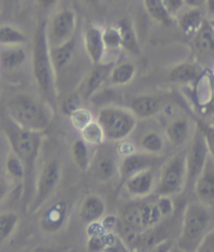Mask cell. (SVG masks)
<instances>
[{
  "mask_svg": "<svg viewBox=\"0 0 214 252\" xmlns=\"http://www.w3.org/2000/svg\"><path fill=\"white\" fill-rule=\"evenodd\" d=\"M46 30L47 22L45 20H41L34 35L32 65L36 86H37L44 101L51 104L56 101L58 89Z\"/></svg>",
  "mask_w": 214,
  "mask_h": 252,
  "instance_id": "cell-1",
  "label": "cell"
},
{
  "mask_svg": "<svg viewBox=\"0 0 214 252\" xmlns=\"http://www.w3.org/2000/svg\"><path fill=\"white\" fill-rule=\"evenodd\" d=\"M211 226V213L209 206L200 201L186 204L179 236L176 245L181 252H198L203 241L207 237Z\"/></svg>",
  "mask_w": 214,
  "mask_h": 252,
  "instance_id": "cell-2",
  "label": "cell"
},
{
  "mask_svg": "<svg viewBox=\"0 0 214 252\" xmlns=\"http://www.w3.org/2000/svg\"><path fill=\"white\" fill-rule=\"evenodd\" d=\"M51 105L29 94L13 96L7 103V114L15 124L22 128L42 132L52 119Z\"/></svg>",
  "mask_w": 214,
  "mask_h": 252,
  "instance_id": "cell-3",
  "label": "cell"
},
{
  "mask_svg": "<svg viewBox=\"0 0 214 252\" xmlns=\"http://www.w3.org/2000/svg\"><path fill=\"white\" fill-rule=\"evenodd\" d=\"M174 212L175 204L172 197L159 195L154 201L143 199L128 205L123 210L120 219L134 229L144 232L171 218Z\"/></svg>",
  "mask_w": 214,
  "mask_h": 252,
  "instance_id": "cell-4",
  "label": "cell"
},
{
  "mask_svg": "<svg viewBox=\"0 0 214 252\" xmlns=\"http://www.w3.org/2000/svg\"><path fill=\"white\" fill-rule=\"evenodd\" d=\"M4 132L11 150L21 158L25 166L26 181L24 185L28 189L41 151L42 132L22 128L11 119L5 125Z\"/></svg>",
  "mask_w": 214,
  "mask_h": 252,
  "instance_id": "cell-5",
  "label": "cell"
},
{
  "mask_svg": "<svg viewBox=\"0 0 214 252\" xmlns=\"http://www.w3.org/2000/svg\"><path fill=\"white\" fill-rule=\"evenodd\" d=\"M96 121L104 130L106 140L119 143L126 141L137 127L138 119L127 107L108 104L101 107Z\"/></svg>",
  "mask_w": 214,
  "mask_h": 252,
  "instance_id": "cell-6",
  "label": "cell"
},
{
  "mask_svg": "<svg viewBox=\"0 0 214 252\" xmlns=\"http://www.w3.org/2000/svg\"><path fill=\"white\" fill-rule=\"evenodd\" d=\"M62 179V166L56 158L48 159L38 175L34 195L28 205V212L38 213L56 193Z\"/></svg>",
  "mask_w": 214,
  "mask_h": 252,
  "instance_id": "cell-7",
  "label": "cell"
},
{
  "mask_svg": "<svg viewBox=\"0 0 214 252\" xmlns=\"http://www.w3.org/2000/svg\"><path fill=\"white\" fill-rule=\"evenodd\" d=\"M186 187L185 150L178 151L167 158L158 175L156 193L162 196H174Z\"/></svg>",
  "mask_w": 214,
  "mask_h": 252,
  "instance_id": "cell-8",
  "label": "cell"
},
{
  "mask_svg": "<svg viewBox=\"0 0 214 252\" xmlns=\"http://www.w3.org/2000/svg\"><path fill=\"white\" fill-rule=\"evenodd\" d=\"M210 157V151L204 133L198 124H194V130L185 149L186 158V187L185 189H193L194 183L201 174Z\"/></svg>",
  "mask_w": 214,
  "mask_h": 252,
  "instance_id": "cell-9",
  "label": "cell"
},
{
  "mask_svg": "<svg viewBox=\"0 0 214 252\" xmlns=\"http://www.w3.org/2000/svg\"><path fill=\"white\" fill-rule=\"evenodd\" d=\"M76 14L71 8H62L47 23V40L50 49L57 48L75 37Z\"/></svg>",
  "mask_w": 214,
  "mask_h": 252,
  "instance_id": "cell-10",
  "label": "cell"
},
{
  "mask_svg": "<svg viewBox=\"0 0 214 252\" xmlns=\"http://www.w3.org/2000/svg\"><path fill=\"white\" fill-rule=\"evenodd\" d=\"M158 177L153 168L141 171L123 182L124 192L133 200L146 199L156 192Z\"/></svg>",
  "mask_w": 214,
  "mask_h": 252,
  "instance_id": "cell-11",
  "label": "cell"
},
{
  "mask_svg": "<svg viewBox=\"0 0 214 252\" xmlns=\"http://www.w3.org/2000/svg\"><path fill=\"white\" fill-rule=\"evenodd\" d=\"M117 152L99 146L94 151L90 169L97 182L107 183L118 175L119 158Z\"/></svg>",
  "mask_w": 214,
  "mask_h": 252,
  "instance_id": "cell-12",
  "label": "cell"
},
{
  "mask_svg": "<svg viewBox=\"0 0 214 252\" xmlns=\"http://www.w3.org/2000/svg\"><path fill=\"white\" fill-rule=\"evenodd\" d=\"M114 64L115 62H103L99 65H92L91 70L87 73L85 78H83L81 90H78L84 101L91 99L101 91V89L107 82H109L110 73Z\"/></svg>",
  "mask_w": 214,
  "mask_h": 252,
  "instance_id": "cell-13",
  "label": "cell"
},
{
  "mask_svg": "<svg viewBox=\"0 0 214 252\" xmlns=\"http://www.w3.org/2000/svg\"><path fill=\"white\" fill-rule=\"evenodd\" d=\"M101 26L89 24L83 33V48L92 65H99L106 60V49Z\"/></svg>",
  "mask_w": 214,
  "mask_h": 252,
  "instance_id": "cell-14",
  "label": "cell"
},
{
  "mask_svg": "<svg viewBox=\"0 0 214 252\" xmlns=\"http://www.w3.org/2000/svg\"><path fill=\"white\" fill-rule=\"evenodd\" d=\"M156 163V157L150 156L145 152H133L131 155L121 157L118 165V176L123 183L128 178L135 175L141 171L154 168Z\"/></svg>",
  "mask_w": 214,
  "mask_h": 252,
  "instance_id": "cell-15",
  "label": "cell"
},
{
  "mask_svg": "<svg viewBox=\"0 0 214 252\" xmlns=\"http://www.w3.org/2000/svg\"><path fill=\"white\" fill-rule=\"evenodd\" d=\"M192 190L201 203L209 208L214 204V158L211 155L195 181Z\"/></svg>",
  "mask_w": 214,
  "mask_h": 252,
  "instance_id": "cell-16",
  "label": "cell"
},
{
  "mask_svg": "<svg viewBox=\"0 0 214 252\" xmlns=\"http://www.w3.org/2000/svg\"><path fill=\"white\" fill-rule=\"evenodd\" d=\"M68 218V208L64 201L52 203L43 212L39 219V227L46 233H56L63 229Z\"/></svg>",
  "mask_w": 214,
  "mask_h": 252,
  "instance_id": "cell-17",
  "label": "cell"
},
{
  "mask_svg": "<svg viewBox=\"0 0 214 252\" xmlns=\"http://www.w3.org/2000/svg\"><path fill=\"white\" fill-rule=\"evenodd\" d=\"M193 40V49L200 62L210 63L214 61V31L208 22L205 20L195 33Z\"/></svg>",
  "mask_w": 214,
  "mask_h": 252,
  "instance_id": "cell-18",
  "label": "cell"
},
{
  "mask_svg": "<svg viewBox=\"0 0 214 252\" xmlns=\"http://www.w3.org/2000/svg\"><path fill=\"white\" fill-rule=\"evenodd\" d=\"M107 205L99 194H88L84 197L78 209V217L87 225L99 223L106 215Z\"/></svg>",
  "mask_w": 214,
  "mask_h": 252,
  "instance_id": "cell-19",
  "label": "cell"
},
{
  "mask_svg": "<svg viewBox=\"0 0 214 252\" xmlns=\"http://www.w3.org/2000/svg\"><path fill=\"white\" fill-rule=\"evenodd\" d=\"M76 44L77 40L76 37H74L62 46L50 49L51 61L57 80L71 68V64L75 60L76 56Z\"/></svg>",
  "mask_w": 214,
  "mask_h": 252,
  "instance_id": "cell-20",
  "label": "cell"
},
{
  "mask_svg": "<svg viewBox=\"0 0 214 252\" xmlns=\"http://www.w3.org/2000/svg\"><path fill=\"white\" fill-rule=\"evenodd\" d=\"M129 109L137 117V119H150L161 111L162 101L155 95L141 94L130 99Z\"/></svg>",
  "mask_w": 214,
  "mask_h": 252,
  "instance_id": "cell-21",
  "label": "cell"
},
{
  "mask_svg": "<svg viewBox=\"0 0 214 252\" xmlns=\"http://www.w3.org/2000/svg\"><path fill=\"white\" fill-rule=\"evenodd\" d=\"M193 130L189 119L179 117L166 125L164 136L173 147L180 148L190 141Z\"/></svg>",
  "mask_w": 214,
  "mask_h": 252,
  "instance_id": "cell-22",
  "label": "cell"
},
{
  "mask_svg": "<svg viewBox=\"0 0 214 252\" xmlns=\"http://www.w3.org/2000/svg\"><path fill=\"white\" fill-rule=\"evenodd\" d=\"M206 19L207 17H205L201 7H188L187 10H183L176 18L182 32L191 38L194 37Z\"/></svg>",
  "mask_w": 214,
  "mask_h": 252,
  "instance_id": "cell-23",
  "label": "cell"
},
{
  "mask_svg": "<svg viewBox=\"0 0 214 252\" xmlns=\"http://www.w3.org/2000/svg\"><path fill=\"white\" fill-rule=\"evenodd\" d=\"M201 77V68L198 64L191 62H183L181 64L176 65L169 71L168 79L176 85H191L192 83L199 82Z\"/></svg>",
  "mask_w": 214,
  "mask_h": 252,
  "instance_id": "cell-24",
  "label": "cell"
},
{
  "mask_svg": "<svg viewBox=\"0 0 214 252\" xmlns=\"http://www.w3.org/2000/svg\"><path fill=\"white\" fill-rule=\"evenodd\" d=\"M136 72V65L130 61L115 63L110 73L109 84L113 87L127 86L132 83Z\"/></svg>",
  "mask_w": 214,
  "mask_h": 252,
  "instance_id": "cell-25",
  "label": "cell"
},
{
  "mask_svg": "<svg viewBox=\"0 0 214 252\" xmlns=\"http://www.w3.org/2000/svg\"><path fill=\"white\" fill-rule=\"evenodd\" d=\"M116 26H117L120 32L122 40V49L126 50L132 56H139L141 52V48L132 21L129 20L128 18H123Z\"/></svg>",
  "mask_w": 214,
  "mask_h": 252,
  "instance_id": "cell-26",
  "label": "cell"
},
{
  "mask_svg": "<svg viewBox=\"0 0 214 252\" xmlns=\"http://www.w3.org/2000/svg\"><path fill=\"white\" fill-rule=\"evenodd\" d=\"M91 148L92 146L88 145L82 138L75 140L70 148V155L73 164L78 170L84 171V172L91 167L94 155V152H91Z\"/></svg>",
  "mask_w": 214,
  "mask_h": 252,
  "instance_id": "cell-27",
  "label": "cell"
},
{
  "mask_svg": "<svg viewBox=\"0 0 214 252\" xmlns=\"http://www.w3.org/2000/svg\"><path fill=\"white\" fill-rule=\"evenodd\" d=\"M165 141L166 138L163 134L156 130H149L142 134L139 140V147L142 152L158 157L164 151Z\"/></svg>",
  "mask_w": 214,
  "mask_h": 252,
  "instance_id": "cell-28",
  "label": "cell"
},
{
  "mask_svg": "<svg viewBox=\"0 0 214 252\" xmlns=\"http://www.w3.org/2000/svg\"><path fill=\"white\" fill-rule=\"evenodd\" d=\"M28 55L21 46L3 47L0 50V67L5 70H13L22 66Z\"/></svg>",
  "mask_w": 214,
  "mask_h": 252,
  "instance_id": "cell-29",
  "label": "cell"
},
{
  "mask_svg": "<svg viewBox=\"0 0 214 252\" xmlns=\"http://www.w3.org/2000/svg\"><path fill=\"white\" fill-rule=\"evenodd\" d=\"M29 42V37L12 25H0V46H22Z\"/></svg>",
  "mask_w": 214,
  "mask_h": 252,
  "instance_id": "cell-30",
  "label": "cell"
},
{
  "mask_svg": "<svg viewBox=\"0 0 214 252\" xmlns=\"http://www.w3.org/2000/svg\"><path fill=\"white\" fill-rule=\"evenodd\" d=\"M4 169L8 178H11L15 183H25L26 181V170L21 158L12 150L8 152L5 161Z\"/></svg>",
  "mask_w": 214,
  "mask_h": 252,
  "instance_id": "cell-31",
  "label": "cell"
},
{
  "mask_svg": "<svg viewBox=\"0 0 214 252\" xmlns=\"http://www.w3.org/2000/svg\"><path fill=\"white\" fill-rule=\"evenodd\" d=\"M143 4L147 15L156 22L163 25H171L174 22L175 19L167 13L162 0H143Z\"/></svg>",
  "mask_w": 214,
  "mask_h": 252,
  "instance_id": "cell-32",
  "label": "cell"
},
{
  "mask_svg": "<svg viewBox=\"0 0 214 252\" xmlns=\"http://www.w3.org/2000/svg\"><path fill=\"white\" fill-rule=\"evenodd\" d=\"M103 39L106 49V56L107 53H109V55L110 53L118 55L119 51L123 50L121 35L117 26H108V28H105L103 30Z\"/></svg>",
  "mask_w": 214,
  "mask_h": 252,
  "instance_id": "cell-33",
  "label": "cell"
},
{
  "mask_svg": "<svg viewBox=\"0 0 214 252\" xmlns=\"http://www.w3.org/2000/svg\"><path fill=\"white\" fill-rule=\"evenodd\" d=\"M81 138L92 147H99L102 146L103 144L107 141L104 130L100 123L95 120H93L91 123H89L84 129L81 131Z\"/></svg>",
  "mask_w": 214,
  "mask_h": 252,
  "instance_id": "cell-34",
  "label": "cell"
},
{
  "mask_svg": "<svg viewBox=\"0 0 214 252\" xmlns=\"http://www.w3.org/2000/svg\"><path fill=\"white\" fill-rule=\"evenodd\" d=\"M19 224V215L14 212L0 214V244L10 239Z\"/></svg>",
  "mask_w": 214,
  "mask_h": 252,
  "instance_id": "cell-35",
  "label": "cell"
},
{
  "mask_svg": "<svg viewBox=\"0 0 214 252\" xmlns=\"http://www.w3.org/2000/svg\"><path fill=\"white\" fill-rule=\"evenodd\" d=\"M102 229H97L91 232L88 238V249L94 252H102L106 249L113 247V236L109 232H104Z\"/></svg>",
  "mask_w": 214,
  "mask_h": 252,
  "instance_id": "cell-36",
  "label": "cell"
},
{
  "mask_svg": "<svg viewBox=\"0 0 214 252\" xmlns=\"http://www.w3.org/2000/svg\"><path fill=\"white\" fill-rule=\"evenodd\" d=\"M83 103L84 99L81 93H79L78 90H73V91L68 92L62 98L60 103V111L64 116H67L69 118L71 114L83 106Z\"/></svg>",
  "mask_w": 214,
  "mask_h": 252,
  "instance_id": "cell-37",
  "label": "cell"
},
{
  "mask_svg": "<svg viewBox=\"0 0 214 252\" xmlns=\"http://www.w3.org/2000/svg\"><path fill=\"white\" fill-rule=\"evenodd\" d=\"M69 119L73 127L78 131L84 129L89 123H91L94 120L91 111L85 106L79 107L78 110L71 114Z\"/></svg>",
  "mask_w": 214,
  "mask_h": 252,
  "instance_id": "cell-38",
  "label": "cell"
},
{
  "mask_svg": "<svg viewBox=\"0 0 214 252\" xmlns=\"http://www.w3.org/2000/svg\"><path fill=\"white\" fill-rule=\"evenodd\" d=\"M195 123L198 124L200 129L204 133L205 139H206L208 144L210 155L214 158V126L209 125L206 122H203V121H197Z\"/></svg>",
  "mask_w": 214,
  "mask_h": 252,
  "instance_id": "cell-39",
  "label": "cell"
},
{
  "mask_svg": "<svg viewBox=\"0 0 214 252\" xmlns=\"http://www.w3.org/2000/svg\"><path fill=\"white\" fill-rule=\"evenodd\" d=\"M163 5L167 13L176 20V18L184 10L186 6L185 0H162Z\"/></svg>",
  "mask_w": 214,
  "mask_h": 252,
  "instance_id": "cell-40",
  "label": "cell"
},
{
  "mask_svg": "<svg viewBox=\"0 0 214 252\" xmlns=\"http://www.w3.org/2000/svg\"><path fill=\"white\" fill-rule=\"evenodd\" d=\"M198 252H214V227L209 231L207 237L203 241Z\"/></svg>",
  "mask_w": 214,
  "mask_h": 252,
  "instance_id": "cell-41",
  "label": "cell"
},
{
  "mask_svg": "<svg viewBox=\"0 0 214 252\" xmlns=\"http://www.w3.org/2000/svg\"><path fill=\"white\" fill-rule=\"evenodd\" d=\"M174 249V243L171 240H163L151 247L149 252H171Z\"/></svg>",
  "mask_w": 214,
  "mask_h": 252,
  "instance_id": "cell-42",
  "label": "cell"
},
{
  "mask_svg": "<svg viewBox=\"0 0 214 252\" xmlns=\"http://www.w3.org/2000/svg\"><path fill=\"white\" fill-rule=\"evenodd\" d=\"M59 0H36V3L43 11H49L51 8L55 7Z\"/></svg>",
  "mask_w": 214,
  "mask_h": 252,
  "instance_id": "cell-43",
  "label": "cell"
},
{
  "mask_svg": "<svg viewBox=\"0 0 214 252\" xmlns=\"http://www.w3.org/2000/svg\"><path fill=\"white\" fill-rule=\"evenodd\" d=\"M10 193V185L4 179L0 178V202L3 201Z\"/></svg>",
  "mask_w": 214,
  "mask_h": 252,
  "instance_id": "cell-44",
  "label": "cell"
},
{
  "mask_svg": "<svg viewBox=\"0 0 214 252\" xmlns=\"http://www.w3.org/2000/svg\"><path fill=\"white\" fill-rule=\"evenodd\" d=\"M204 6H205V13H206L207 18L214 17V0H206Z\"/></svg>",
  "mask_w": 214,
  "mask_h": 252,
  "instance_id": "cell-45",
  "label": "cell"
},
{
  "mask_svg": "<svg viewBox=\"0 0 214 252\" xmlns=\"http://www.w3.org/2000/svg\"><path fill=\"white\" fill-rule=\"evenodd\" d=\"M32 252H63L61 248H55L49 246H39L35 248Z\"/></svg>",
  "mask_w": 214,
  "mask_h": 252,
  "instance_id": "cell-46",
  "label": "cell"
},
{
  "mask_svg": "<svg viewBox=\"0 0 214 252\" xmlns=\"http://www.w3.org/2000/svg\"><path fill=\"white\" fill-rule=\"evenodd\" d=\"M205 1L206 0H185V4L187 7H202Z\"/></svg>",
  "mask_w": 214,
  "mask_h": 252,
  "instance_id": "cell-47",
  "label": "cell"
},
{
  "mask_svg": "<svg viewBox=\"0 0 214 252\" xmlns=\"http://www.w3.org/2000/svg\"><path fill=\"white\" fill-rule=\"evenodd\" d=\"M83 1L86 3H89V4H95L99 1H101V0H83Z\"/></svg>",
  "mask_w": 214,
  "mask_h": 252,
  "instance_id": "cell-48",
  "label": "cell"
},
{
  "mask_svg": "<svg viewBox=\"0 0 214 252\" xmlns=\"http://www.w3.org/2000/svg\"><path fill=\"white\" fill-rule=\"evenodd\" d=\"M207 19H208L209 24L211 25V28H212L213 31H214V17H212V18H207Z\"/></svg>",
  "mask_w": 214,
  "mask_h": 252,
  "instance_id": "cell-49",
  "label": "cell"
},
{
  "mask_svg": "<svg viewBox=\"0 0 214 252\" xmlns=\"http://www.w3.org/2000/svg\"><path fill=\"white\" fill-rule=\"evenodd\" d=\"M102 252H119V251H117V250H115L113 247H111V248H108V249H106V250H104V251H102Z\"/></svg>",
  "mask_w": 214,
  "mask_h": 252,
  "instance_id": "cell-50",
  "label": "cell"
},
{
  "mask_svg": "<svg viewBox=\"0 0 214 252\" xmlns=\"http://www.w3.org/2000/svg\"><path fill=\"white\" fill-rule=\"evenodd\" d=\"M212 111H213V113H214V102L212 103Z\"/></svg>",
  "mask_w": 214,
  "mask_h": 252,
  "instance_id": "cell-51",
  "label": "cell"
},
{
  "mask_svg": "<svg viewBox=\"0 0 214 252\" xmlns=\"http://www.w3.org/2000/svg\"><path fill=\"white\" fill-rule=\"evenodd\" d=\"M212 73H213V76H214V67H213V72H212Z\"/></svg>",
  "mask_w": 214,
  "mask_h": 252,
  "instance_id": "cell-52",
  "label": "cell"
},
{
  "mask_svg": "<svg viewBox=\"0 0 214 252\" xmlns=\"http://www.w3.org/2000/svg\"><path fill=\"white\" fill-rule=\"evenodd\" d=\"M171 252H176V250H175V249H173Z\"/></svg>",
  "mask_w": 214,
  "mask_h": 252,
  "instance_id": "cell-53",
  "label": "cell"
}]
</instances>
